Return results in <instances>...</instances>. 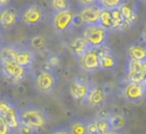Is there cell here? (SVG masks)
Segmentation results:
<instances>
[{
    "mask_svg": "<svg viewBox=\"0 0 146 134\" xmlns=\"http://www.w3.org/2000/svg\"><path fill=\"white\" fill-rule=\"evenodd\" d=\"M20 21L28 27L40 25L46 18V9L38 2H31L24 4L18 10Z\"/></svg>",
    "mask_w": 146,
    "mask_h": 134,
    "instance_id": "2",
    "label": "cell"
},
{
    "mask_svg": "<svg viewBox=\"0 0 146 134\" xmlns=\"http://www.w3.org/2000/svg\"><path fill=\"white\" fill-rule=\"evenodd\" d=\"M97 127V131L100 134H106V133H112L111 126H110L109 120L108 117H102V116H98L97 118L94 119Z\"/></svg>",
    "mask_w": 146,
    "mask_h": 134,
    "instance_id": "22",
    "label": "cell"
},
{
    "mask_svg": "<svg viewBox=\"0 0 146 134\" xmlns=\"http://www.w3.org/2000/svg\"><path fill=\"white\" fill-rule=\"evenodd\" d=\"M141 39H142V42H143L144 44H146V26H145V28L143 29V31H142Z\"/></svg>",
    "mask_w": 146,
    "mask_h": 134,
    "instance_id": "33",
    "label": "cell"
},
{
    "mask_svg": "<svg viewBox=\"0 0 146 134\" xmlns=\"http://www.w3.org/2000/svg\"><path fill=\"white\" fill-rule=\"evenodd\" d=\"M73 18L74 14L70 9L53 11L50 19V26L56 34H66L73 28Z\"/></svg>",
    "mask_w": 146,
    "mask_h": 134,
    "instance_id": "5",
    "label": "cell"
},
{
    "mask_svg": "<svg viewBox=\"0 0 146 134\" xmlns=\"http://www.w3.org/2000/svg\"><path fill=\"white\" fill-rule=\"evenodd\" d=\"M47 65L50 66V68H53V67H57L59 64H60V58H59L57 55L55 54H51L47 57Z\"/></svg>",
    "mask_w": 146,
    "mask_h": 134,
    "instance_id": "28",
    "label": "cell"
},
{
    "mask_svg": "<svg viewBox=\"0 0 146 134\" xmlns=\"http://www.w3.org/2000/svg\"><path fill=\"white\" fill-rule=\"evenodd\" d=\"M70 0H51V7L53 11H62L70 9Z\"/></svg>",
    "mask_w": 146,
    "mask_h": 134,
    "instance_id": "24",
    "label": "cell"
},
{
    "mask_svg": "<svg viewBox=\"0 0 146 134\" xmlns=\"http://www.w3.org/2000/svg\"><path fill=\"white\" fill-rule=\"evenodd\" d=\"M123 0H98V4L101 8L105 9H115L119 8V6L122 4Z\"/></svg>",
    "mask_w": 146,
    "mask_h": 134,
    "instance_id": "26",
    "label": "cell"
},
{
    "mask_svg": "<svg viewBox=\"0 0 146 134\" xmlns=\"http://www.w3.org/2000/svg\"><path fill=\"white\" fill-rule=\"evenodd\" d=\"M35 59H36L35 51L29 50L27 48H18L17 47L13 61L23 68L30 70L34 65Z\"/></svg>",
    "mask_w": 146,
    "mask_h": 134,
    "instance_id": "15",
    "label": "cell"
},
{
    "mask_svg": "<svg viewBox=\"0 0 146 134\" xmlns=\"http://www.w3.org/2000/svg\"><path fill=\"white\" fill-rule=\"evenodd\" d=\"M18 117L20 124L29 126L37 132L45 129L49 124V116L44 108L38 105H27L18 108Z\"/></svg>",
    "mask_w": 146,
    "mask_h": 134,
    "instance_id": "1",
    "label": "cell"
},
{
    "mask_svg": "<svg viewBox=\"0 0 146 134\" xmlns=\"http://www.w3.org/2000/svg\"><path fill=\"white\" fill-rule=\"evenodd\" d=\"M99 25L111 31L113 29V20H112V12L110 9L102 8L99 15Z\"/></svg>",
    "mask_w": 146,
    "mask_h": 134,
    "instance_id": "21",
    "label": "cell"
},
{
    "mask_svg": "<svg viewBox=\"0 0 146 134\" xmlns=\"http://www.w3.org/2000/svg\"><path fill=\"white\" fill-rule=\"evenodd\" d=\"M1 75L11 84H20L28 76V69H25L12 60H0Z\"/></svg>",
    "mask_w": 146,
    "mask_h": 134,
    "instance_id": "3",
    "label": "cell"
},
{
    "mask_svg": "<svg viewBox=\"0 0 146 134\" xmlns=\"http://www.w3.org/2000/svg\"><path fill=\"white\" fill-rule=\"evenodd\" d=\"M100 62V68L102 70L113 71L118 65V57L116 54L105 45L101 48L96 49Z\"/></svg>",
    "mask_w": 146,
    "mask_h": 134,
    "instance_id": "10",
    "label": "cell"
},
{
    "mask_svg": "<svg viewBox=\"0 0 146 134\" xmlns=\"http://www.w3.org/2000/svg\"><path fill=\"white\" fill-rule=\"evenodd\" d=\"M69 133L72 134H85L86 133V123L82 121H77L72 123L68 127Z\"/></svg>",
    "mask_w": 146,
    "mask_h": 134,
    "instance_id": "25",
    "label": "cell"
},
{
    "mask_svg": "<svg viewBox=\"0 0 146 134\" xmlns=\"http://www.w3.org/2000/svg\"><path fill=\"white\" fill-rule=\"evenodd\" d=\"M20 21L18 10L11 6H7L0 10V26L4 30H11Z\"/></svg>",
    "mask_w": 146,
    "mask_h": 134,
    "instance_id": "13",
    "label": "cell"
},
{
    "mask_svg": "<svg viewBox=\"0 0 146 134\" xmlns=\"http://www.w3.org/2000/svg\"><path fill=\"white\" fill-rule=\"evenodd\" d=\"M78 4L80 5V7L86 6V5H91L98 3V0H77Z\"/></svg>",
    "mask_w": 146,
    "mask_h": 134,
    "instance_id": "31",
    "label": "cell"
},
{
    "mask_svg": "<svg viewBox=\"0 0 146 134\" xmlns=\"http://www.w3.org/2000/svg\"><path fill=\"white\" fill-rule=\"evenodd\" d=\"M11 131H12V129L9 127L7 122L3 118L0 117V134H7L10 133Z\"/></svg>",
    "mask_w": 146,
    "mask_h": 134,
    "instance_id": "30",
    "label": "cell"
},
{
    "mask_svg": "<svg viewBox=\"0 0 146 134\" xmlns=\"http://www.w3.org/2000/svg\"><path fill=\"white\" fill-rule=\"evenodd\" d=\"M101 7L98 3L91 5H86L81 7L78 15L80 16L82 21V25L88 26V25H95L99 23V15L101 11Z\"/></svg>",
    "mask_w": 146,
    "mask_h": 134,
    "instance_id": "11",
    "label": "cell"
},
{
    "mask_svg": "<svg viewBox=\"0 0 146 134\" xmlns=\"http://www.w3.org/2000/svg\"><path fill=\"white\" fill-rule=\"evenodd\" d=\"M30 46L35 52H42L46 49V40L41 35H36L31 38Z\"/></svg>",
    "mask_w": 146,
    "mask_h": 134,
    "instance_id": "23",
    "label": "cell"
},
{
    "mask_svg": "<svg viewBox=\"0 0 146 134\" xmlns=\"http://www.w3.org/2000/svg\"><path fill=\"white\" fill-rule=\"evenodd\" d=\"M146 95V88L142 82H129L123 88V96L126 101L140 104Z\"/></svg>",
    "mask_w": 146,
    "mask_h": 134,
    "instance_id": "8",
    "label": "cell"
},
{
    "mask_svg": "<svg viewBox=\"0 0 146 134\" xmlns=\"http://www.w3.org/2000/svg\"><path fill=\"white\" fill-rule=\"evenodd\" d=\"M143 1H146V0H143Z\"/></svg>",
    "mask_w": 146,
    "mask_h": 134,
    "instance_id": "37",
    "label": "cell"
},
{
    "mask_svg": "<svg viewBox=\"0 0 146 134\" xmlns=\"http://www.w3.org/2000/svg\"><path fill=\"white\" fill-rule=\"evenodd\" d=\"M108 36L109 30L99 24L85 26V30L83 32V38L91 49H98L105 46L107 44Z\"/></svg>",
    "mask_w": 146,
    "mask_h": 134,
    "instance_id": "4",
    "label": "cell"
},
{
    "mask_svg": "<svg viewBox=\"0 0 146 134\" xmlns=\"http://www.w3.org/2000/svg\"><path fill=\"white\" fill-rule=\"evenodd\" d=\"M90 88V84L80 78H75L70 84L69 86V93L71 97L76 101H84L87 96L88 90Z\"/></svg>",
    "mask_w": 146,
    "mask_h": 134,
    "instance_id": "14",
    "label": "cell"
},
{
    "mask_svg": "<svg viewBox=\"0 0 146 134\" xmlns=\"http://www.w3.org/2000/svg\"><path fill=\"white\" fill-rule=\"evenodd\" d=\"M86 101L88 105L92 108H100L106 100V92L104 88L100 84H90V88L88 90Z\"/></svg>",
    "mask_w": 146,
    "mask_h": 134,
    "instance_id": "12",
    "label": "cell"
},
{
    "mask_svg": "<svg viewBox=\"0 0 146 134\" xmlns=\"http://www.w3.org/2000/svg\"><path fill=\"white\" fill-rule=\"evenodd\" d=\"M57 84V76L51 69H40L34 75V86L38 92L49 93Z\"/></svg>",
    "mask_w": 146,
    "mask_h": 134,
    "instance_id": "6",
    "label": "cell"
},
{
    "mask_svg": "<svg viewBox=\"0 0 146 134\" xmlns=\"http://www.w3.org/2000/svg\"><path fill=\"white\" fill-rule=\"evenodd\" d=\"M10 3H11V0H0V10L9 6Z\"/></svg>",
    "mask_w": 146,
    "mask_h": 134,
    "instance_id": "32",
    "label": "cell"
},
{
    "mask_svg": "<svg viewBox=\"0 0 146 134\" xmlns=\"http://www.w3.org/2000/svg\"><path fill=\"white\" fill-rule=\"evenodd\" d=\"M0 117L3 118L12 130H17L20 126L18 108L7 99H0Z\"/></svg>",
    "mask_w": 146,
    "mask_h": 134,
    "instance_id": "7",
    "label": "cell"
},
{
    "mask_svg": "<svg viewBox=\"0 0 146 134\" xmlns=\"http://www.w3.org/2000/svg\"><path fill=\"white\" fill-rule=\"evenodd\" d=\"M128 59H133L140 62L146 60V44L143 42H136L128 49Z\"/></svg>",
    "mask_w": 146,
    "mask_h": 134,
    "instance_id": "18",
    "label": "cell"
},
{
    "mask_svg": "<svg viewBox=\"0 0 146 134\" xmlns=\"http://www.w3.org/2000/svg\"><path fill=\"white\" fill-rule=\"evenodd\" d=\"M144 75L145 74L141 70H127V76L129 82H142Z\"/></svg>",
    "mask_w": 146,
    "mask_h": 134,
    "instance_id": "27",
    "label": "cell"
},
{
    "mask_svg": "<svg viewBox=\"0 0 146 134\" xmlns=\"http://www.w3.org/2000/svg\"><path fill=\"white\" fill-rule=\"evenodd\" d=\"M88 49H89V46L83 37H76L73 40H71L68 45L69 52L77 58H80Z\"/></svg>",
    "mask_w": 146,
    "mask_h": 134,
    "instance_id": "17",
    "label": "cell"
},
{
    "mask_svg": "<svg viewBox=\"0 0 146 134\" xmlns=\"http://www.w3.org/2000/svg\"><path fill=\"white\" fill-rule=\"evenodd\" d=\"M112 20H113V29L112 30H118V31H128L132 27L130 23L124 19L120 12L119 8L112 9Z\"/></svg>",
    "mask_w": 146,
    "mask_h": 134,
    "instance_id": "19",
    "label": "cell"
},
{
    "mask_svg": "<svg viewBox=\"0 0 146 134\" xmlns=\"http://www.w3.org/2000/svg\"><path fill=\"white\" fill-rule=\"evenodd\" d=\"M86 123V133H90V134H96L98 133L97 131V127H96L95 121L93 120H89V121L85 122Z\"/></svg>",
    "mask_w": 146,
    "mask_h": 134,
    "instance_id": "29",
    "label": "cell"
},
{
    "mask_svg": "<svg viewBox=\"0 0 146 134\" xmlns=\"http://www.w3.org/2000/svg\"><path fill=\"white\" fill-rule=\"evenodd\" d=\"M108 120H109L110 126L113 132H117L122 130L126 125V120L124 115L120 113H113L109 114L108 116Z\"/></svg>",
    "mask_w": 146,
    "mask_h": 134,
    "instance_id": "20",
    "label": "cell"
},
{
    "mask_svg": "<svg viewBox=\"0 0 146 134\" xmlns=\"http://www.w3.org/2000/svg\"><path fill=\"white\" fill-rule=\"evenodd\" d=\"M119 10L128 23H130L131 25L135 24L138 19V13L135 4L132 2V0H123L122 4L119 6Z\"/></svg>",
    "mask_w": 146,
    "mask_h": 134,
    "instance_id": "16",
    "label": "cell"
},
{
    "mask_svg": "<svg viewBox=\"0 0 146 134\" xmlns=\"http://www.w3.org/2000/svg\"><path fill=\"white\" fill-rule=\"evenodd\" d=\"M5 45V41H4V38H3V36L1 34H0V51H1V49L3 48V46Z\"/></svg>",
    "mask_w": 146,
    "mask_h": 134,
    "instance_id": "34",
    "label": "cell"
},
{
    "mask_svg": "<svg viewBox=\"0 0 146 134\" xmlns=\"http://www.w3.org/2000/svg\"><path fill=\"white\" fill-rule=\"evenodd\" d=\"M80 61V67L86 73H93L95 71L99 70L100 62L98 53L96 49L89 48L80 58H78Z\"/></svg>",
    "mask_w": 146,
    "mask_h": 134,
    "instance_id": "9",
    "label": "cell"
},
{
    "mask_svg": "<svg viewBox=\"0 0 146 134\" xmlns=\"http://www.w3.org/2000/svg\"><path fill=\"white\" fill-rule=\"evenodd\" d=\"M142 71L144 74H146V60L142 62Z\"/></svg>",
    "mask_w": 146,
    "mask_h": 134,
    "instance_id": "35",
    "label": "cell"
},
{
    "mask_svg": "<svg viewBox=\"0 0 146 134\" xmlns=\"http://www.w3.org/2000/svg\"><path fill=\"white\" fill-rule=\"evenodd\" d=\"M142 84H144V86L146 88V74L144 75V78H143V82H142Z\"/></svg>",
    "mask_w": 146,
    "mask_h": 134,
    "instance_id": "36",
    "label": "cell"
}]
</instances>
